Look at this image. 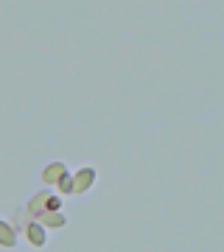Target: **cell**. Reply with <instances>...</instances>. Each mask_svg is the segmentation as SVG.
<instances>
[{"mask_svg":"<svg viewBox=\"0 0 224 252\" xmlns=\"http://www.w3.org/2000/svg\"><path fill=\"white\" fill-rule=\"evenodd\" d=\"M93 182H96V171L93 168H81L73 177V193H84L87 188H93Z\"/></svg>","mask_w":224,"mask_h":252,"instance_id":"cell-2","label":"cell"},{"mask_svg":"<svg viewBox=\"0 0 224 252\" xmlns=\"http://www.w3.org/2000/svg\"><path fill=\"white\" fill-rule=\"evenodd\" d=\"M56 185H59V193H73V177H70L67 171H64L59 180H56Z\"/></svg>","mask_w":224,"mask_h":252,"instance_id":"cell-7","label":"cell"},{"mask_svg":"<svg viewBox=\"0 0 224 252\" xmlns=\"http://www.w3.org/2000/svg\"><path fill=\"white\" fill-rule=\"evenodd\" d=\"M17 244V235L11 230L9 221H0V247H14Z\"/></svg>","mask_w":224,"mask_h":252,"instance_id":"cell-6","label":"cell"},{"mask_svg":"<svg viewBox=\"0 0 224 252\" xmlns=\"http://www.w3.org/2000/svg\"><path fill=\"white\" fill-rule=\"evenodd\" d=\"M59 196H54V193H48V190H42V193H36L34 199H31V205H28V213H34V216H42V213H48V210H59Z\"/></svg>","mask_w":224,"mask_h":252,"instance_id":"cell-1","label":"cell"},{"mask_svg":"<svg viewBox=\"0 0 224 252\" xmlns=\"http://www.w3.org/2000/svg\"><path fill=\"white\" fill-rule=\"evenodd\" d=\"M39 221H42V227H64L67 224L64 213H59V210H48V213H42Z\"/></svg>","mask_w":224,"mask_h":252,"instance_id":"cell-4","label":"cell"},{"mask_svg":"<svg viewBox=\"0 0 224 252\" xmlns=\"http://www.w3.org/2000/svg\"><path fill=\"white\" fill-rule=\"evenodd\" d=\"M26 238L34 244V247H42L45 244V227L42 224H28L26 227Z\"/></svg>","mask_w":224,"mask_h":252,"instance_id":"cell-5","label":"cell"},{"mask_svg":"<svg viewBox=\"0 0 224 252\" xmlns=\"http://www.w3.org/2000/svg\"><path fill=\"white\" fill-rule=\"evenodd\" d=\"M64 171H67V168H64V162H51V165H48V168L42 171L45 185H56V180H59Z\"/></svg>","mask_w":224,"mask_h":252,"instance_id":"cell-3","label":"cell"}]
</instances>
